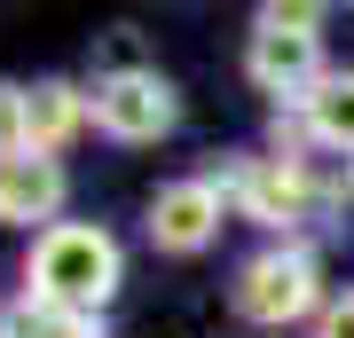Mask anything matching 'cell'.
Returning a JSON list of instances; mask_svg holds the SVG:
<instances>
[{
    "instance_id": "277c9868",
    "label": "cell",
    "mask_w": 354,
    "mask_h": 338,
    "mask_svg": "<svg viewBox=\"0 0 354 338\" xmlns=\"http://www.w3.org/2000/svg\"><path fill=\"white\" fill-rule=\"evenodd\" d=\"M221 205H236L244 220H260V228H291V220H307V158H236V165H221Z\"/></svg>"
},
{
    "instance_id": "30bf717a",
    "label": "cell",
    "mask_w": 354,
    "mask_h": 338,
    "mask_svg": "<svg viewBox=\"0 0 354 338\" xmlns=\"http://www.w3.org/2000/svg\"><path fill=\"white\" fill-rule=\"evenodd\" d=\"M0 338H102V314H71V307H48V299H8L0 307Z\"/></svg>"
},
{
    "instance_id": "7c38bea8",
    "label": "cell",
    "mask_w": 354,
    "mask_h": 338,
    "mask_svg": "<svg viewBox=\"0 0 354 338\" xmlns=\"http://www.w3.org/2000/svg\"><path fill=\"white\" fill-rule=\"evenodd\" d=\"M8 158H32V118H24V87L0 79V165Z\"/></svg>"
},
{
    "instance_id": "6da1fadb",
    "label": "cell",
    "mask_w": 354,
    "mask_h": 338,
    "mask_svg": "<svg viewBox=\"0 0 354 338\" xmlns=\"http://www.w3.org/2000/svg\"><path fill=\"white\" fill-rule=\"evenodd\" d=\"M118 276H127V260H118V236L95 220H55L32 236V299L48 307H71V314H102V299L118 291Z\"/></svg>"
},
{
    "instance_id": "8fae6325",
    "label": "cell",
    "mask_w": 354,
    "mask_h": 338,
    "mask_svg": "<svg viewBox=\"0 0 354 338\" xmlns=\"http://www.w3.org/2000/svg\"><path fill=\"white\" fill-rule=\"evenodd\" d=\"M142 71H158L150 48H142V32L134 24H111L95 39V87H111V79H142Z\"/></svg>"
},
{
    "instance_id": "ba28073f",
    "label": "cell",
    "mask_w": 354,
    "mask_h": 338,
    "mask_svg": "<svg viewBox=\"0 0 354 338\" xmlns=\"http://www.w3.org/2000/svg\"><path fill=\"white\" fill-rule=\"evenodd\" d=\"M24 118H32V158H55L95 118V95H79L71 79H39V87H24Z\"/></svg>"
},
{
    "instance_id": "5b68a950",
    "label": "cell",
    "mask_w": 354,
    "mask_h": 338,
    "mask_svg": "<svg viewBox=\"0 0 354 338\" xmlns=\"http://www.w3.org/2000/svg\"><path fill=\"white\" fill-rule=\"evenodd\" d=\"M174 118H181V95H174L165 71L95 87V126H102L111 142H158V134H174Z\"/></svg>"
},
{
    "instance_id": "3957f363",
    "label": "cell",
    "mask_w": 354,
    "mask_h": 338,
    "mask_svg": "<svg viewBox=\"0 0 354 338\" xmlns=\"http://www.w3.org/2000/svg\"><path fill=\"white\" fill-rule=\"evenodd\" d=\"M244 71L260 95H307L323 79V16L315 8H260L244 39Z\"/></svg>"
},
{
    "instance_id": "4fadbf2b",
    "label": "cell",
    "mask_w": 354,
    "mask_h": 338,
    "mask_svg": "<svg viewBox=\"0 0 354 338\" xmlns=\"http://www.w3.org/2000/svg\"><path fill=\"white\" fill-rule=\"evenodd\" d=\"M315 338H354V291L323 299V314H315Z\"/></svg>"
},
{
    "instance_id": "7a4b0ae2",
    "label": "cell",
    "mask_w": 354,
    "mask_h": 338,
    "mask_svg": "<svg viewBox=\"0 0 354 338\" xmlns=\"http://www.w3.org/2000/svg\"><path fill=\"white\" fill-rule=\"evenodd\" d=\"M228 307L244 314V323H299V314H323V267L307 244H268L252 260L236 267V283H228Z\"/></svg>"
},
{
    "instance_id": "8992f818",
    "label": "cell",
    "mask_w": 354,
    "mask_h": 338,
    "mask_svg": "<svg viewBox=\"0 0 354 338\" xmlns=\"http://www.w3.org/2000/svg\"><path fill=\"white\" fill-rule=\"evenodd\" d=\"M221 236V189L213 181H165L158 197H150V244L158 252H174V260H189V252H205Z\"/></svg>"
},
{
    "instance_id": "9c48e42d",
    "label": "cell",
    "mask_w": 354,
    "mask_h": 338,
    "mask_svg": "<svg viewBox=\"0 0 354 338\" xmlns=\"http://www.w3.org/2000/svg\"><path fill=\"white\" fill-rule=\"evenodd\" d=\"M299 111H307V134H315V150L354 158V71H323L315 87L299 95Z\"/></svg>"
},
{
    "instance_id": "52a82bcc",
    "label": "cell",
    "mask_w": 354,
    "mask_h": 338,
    "mask_svg": "<svg viewBox=\"0 0 354 338\" xmlns=\"http://www.w3.org/2000/svg\"><path fill=\"white\" fill-rule=\"evenodd\" d=\"M64 165L55 158H8L0 165V228H32V220H48L64 213Z\"/></svg>"
}]
</instances>
